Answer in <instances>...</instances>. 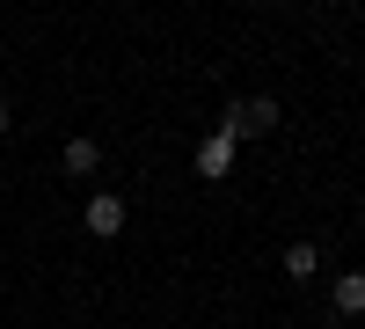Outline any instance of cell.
Returning a JSON list of instances; mask_svg holds the SVG:
<instances>
[{"mask_svg":"<svg viewBox=\"0 0 365 329\" xmlns=\"http://www.w3.org/2000/svg\"><path fill=\"white\" fill-rule=\"evenodd\" d=\"M0 132H8V103H0Z\"/></svg>","mask_w":365,"mask_h":329,"instance_id":"7","label":"cell"},{"mask_svg":"<svg viewBox=\"0 0 365 329\" xmlns=\"http://www.w3.org/2000/svg\"><path fill=\"white\" fill-rule=\"evenodd\" d=\"M227 168H234V139H227V132H212V139L197 146V176H227Z\"/></svg>","mask_w":365,"mask_h":329,"instance_id":"3","label":"cell"},{"mask_svg":"<svg viewBox=\"0 0 365 329\" xmlns=\"http://www.w3.org/2000/svg\"><path fill=\"white\" fill-rule=\"evenodd\" d=\"M314 263H322L314 242H292V249H285V278H314Z\"/></svg>","mask_w":365,"mask_h":329,"instance_id":"5","label":"cell"},{"mask_svg":"<svg viewBox=\"0 0 365 329\" xmlns=\"http://www.w3.org/2000/svg\"><path fill=\"white\" fill-rule=\"evenodd\" d=\"M329 308H336V315H365V271H344L336 293H329Z\"/></svg>","mask_w":365,"mask_h":329,"instance_id":"4","label":"cell"},{"mask_svg":"<svg viewBox=\"0 0 365 329\" xmlns=\"http://www.w3.org/2000/svg\"><path fill=\"white\" fill-rule=\"evenodd\" d=\"M270 125H278V103H270V96H241V103L220 117V132H227V139H263Z\"/></svg>","mask_w":365,"mask_h":329,"instance_id":"1","label":"cell"},{"mask_svg":"<svg viewBox=\"0 0 365 329\" xmlns=\"http://www.w3.org/2000/svg\"><path fill=\"white\" fill-rule=\"evenodd\" d=\"M96 161H103V146H96V139H73V146H66V168H73V176H88Z\"/></svg>","mask_w":365,"mask_h":329,"instance_id":"6","label":"cell"},{"mask_svg":"<svg viewBox=\"0 0 365 329\" xmlns=\"http://www.w3.org/2000/svg\"><path fill=\"white\" fill-rule=\"evenodd\" d=\"M117 227H125V198H88V234H117Z\"/></svg>","mask_w":365,"mask_h":329,"instance_id":"2","label":"cell"}]
</instances>
